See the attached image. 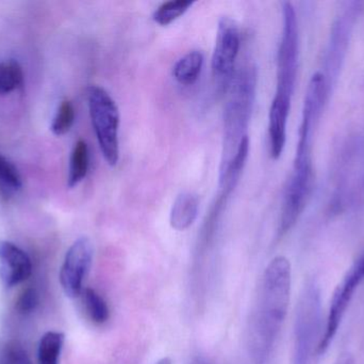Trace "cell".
<instances>
[{"label":"cell","instance_id":"1","mask_svg":"<svg viewBox=\"0 0 364 364\" xmlns=\"http://www.w3.org/2000/svg\"><path fill=\"white\" fill-rule=\"evenodd\" d=\"M292 269L286 256H276L263 275L258 309L252 321V348L256 364H263L277 339L290 303Z\"/></svg>","mask_w":364,"mask_h":364},{"label":"cell","instance_id":"2","mask_svg":"<svg viewBox=\"0 0 364 364\" xmlns=\"http://www.w3.org/2000/svg\"><path fill=\"white\" fill-rule=\"evenodd\" d=\"M327 90L328 88L324 75L322 73H316L310 80L306 93L293 172L284 190L286 196L296 202H306L309 200L314 188L312 141L316 124L326 102Z\"/></svg>","mask_w":364,"mask_h":364},{"label":"cell","instance_id":"3","mask_svg":"<svg viewBox=\"0 0 364 364\" xmlns=\"http://www.w3.org/2000/svg\"><path fill=\"white\" fill-rule=\"evenodd\" d=\"M257 73L254 66H244L235 75L225 106L224 141L220 177L237 154L240 143L248 137L247 130L256 96Z\"/></svg>","mask_w":364,"mask_h":364},{"label":"cell","instance_id":"4","mask_svg":"<svg viewBox=\"0 0 364 364\" xmlns=\"http://www.w3.org/2000/svg\"><path fill=\"white\" fill-rule=\"evenodd\" d=\"M322 328V301L318 284L307 282L296 308L292 364H310L316 354Z\"/></svg>","mask_w":364,"mask_h":364},{"label":"cell","instance_id":"5","mask_svg":"<svg viewBox=\"0 0 364 364\" xmlns=\"http://www.w3.org/2000/svg\"><path fill=\"white\" fill-rule=\"evenodd\" d=\"M282 40L277 53V85L273 102L291 108L299 71V24L296 12L291 2L282 4Z\"/></svg>","mask_w":364,"mask_h":364},{"label":"cell","instance_id":"6","mask_svg":"<svg viewBox=\"0 0 364 364\" xmlns=\"http://www.w3.org/2000/svg\"><path fill=\"white\" fill-rule=\"evenodd\" d=\"M92 125L107 164L115 167L119 160V110L117 103L100 85L87 89Z\"/></svg>","mask_w":364,"mask_h":364},{"label":"cell","instance_id":"7","mask_svg":"<svg viewBox=\"0 0 364 364\" xmlns=\"http://www.w3.org/2000/svg\"><path fill=\"white\" fill-rule=\"evenodd\" d=\"M241 46L239 26L228 16L218 21L215 46L212 55V74L220 92H226L235 78V61Z\"/></svg>","mask_w":364,"mask_h":364},{"label":"cell","instance_id":"8","mask_svg":"<svg viewBox=\"0 0 364 364\" xmlns=\"http://www.w3.org/2000/svg\"><path fill=\"white\" fill-rule=\"evenodd\" d=\"M364 280V252L359 256L358 260L352 265L348 273L341 280L335 292L329 307L328 316H327L325 331L321 337L316 354L322 355L326 352L327 348L333 342V338L337 335L338 329L343 320L344 314L354 297L355 292Z\"/></svg>","mask_w":364,"mask_h":364},{"label":"cell","instance_id":"9","mask_svg":"<svg viewBox=\"0 0 364 364\" xmlns=\"http://www.w3.org/2000/svg\"><path fill=\"white\" fill-rule=\"evenodd\" d=\"M93 256V244L87 237H80L70 246L60 271V284L66 296L70 298L80 296Z\"/></svg>","mask_w":364,"mask_h":364},{"label":"cell","instance_id":"10","mask_svg":"<svg viewBox=\"0 0 364 364\" xmlns=\"http://www.w3.org/2000/svg\"><path fill=\"white\" fill-rule=\"evenodd\" d=\"M32 274L30 256L8 241H0V279L6 288L26 281Z\"/></svg>","mask_w":364,"mask_h":364},{"label":"cell","instance_id":"11","mask_svg":"<svg viewBox=\"0 0 364 364\" xmlns=\"http://www.w3.org/2000/svg\"><path fill=\"white\" fill-rule=\"evenodd\" d=\"M199 211V199L197 194L190 192L178 194L171 209L170 222L173 229L184 231L190 228Z\"/></svg>","mask_w":364,"mask_h":364},{"label":"cell","instance_id":"12","mask_svg":"<svg viewBox=\"0 0 364 364\" xmlns=\"http://www.w3.org/2000/svg\"><path fill=\"white\" fill-rule=\"evenodd\" d=\"M203 61L205 59L201 51H188L175 63L173 76L181 85H193L200 76Z\"/></svg>","mask_w":364,"mask_h":364},{"label":"cell","instance_id":"13","mask_svg":"<svg viewBox=\"0 0 364 364\" xmlns=\"http://www.w3.org/2000/svg\"><path fill=\"white\" fill-rule=\"evenodd\" d=\"M90 166L89 147L85 140H78L73 149L68 170V185L76 187L87 177Z\"/></svg>","mask_w":364,"mask_h":364},{"label":"cell","instance_id":"14","mask_svg":"<svg viewBox=\"0 0 364 364\" xmlns=\"http://www.w3.org/2000/svg\"><path fill=\"white\" fill-rule=\"evenodd\" d=\"M350 13H346L343 17L340 19L337 25L335 26V29H333L328 58L331 68L333 66L337 70L339 62L341 61L343 53H346L348 36L350 34V27H352V21H350Z\"/></svg>","mask_w":364,"mask_h":364},{"label":"cell","instance_id":"15","mask_svg":"<svg viewBox=\"0 0 364 364\" xmlns=\"http://www.w3.org/2000/svg\"><path fill=\"white\" fill-rule=\"evenodd\" d=\"M65 336L59 331H48L38 344V364H59Z\"/></svg>","mask_w":364,"mask_h":364},{"label":"cell","instance_id":"16","mask_svg":"<svg viewBox=\"0 0 364 364\" xmlns=\"http://www.w3.org/2000/svg\"><path fill=\"white\" fill-rule=\"evenodd\" d=\"M85 312L92 322L95 324H105L109 320L110 311L106 301L93 288H83L81 293Z\"/></svg>","mask_w":364,"mask_h":364},{"label":"cell","instance_id":"17","mask_svg":"<svg viewBox=\"0 0 364 364\" xmlns=\"http://www.w3.org/2000/svg\"><path fill=\"white\" fill-rule=\"evenodd\" d=\"M194 1L191 0H168L158 6L154 12L153 19L160 26H168L182 16Z\"/></svg>","mask_w":364,"mask_h":364},{"label":"cell","instance_id":"18","mask_svg":"<svg viewBox=\"0 0 364 364\" xmlns=\"http://www.w3.org/2000/svg\"><path fill=\"white\" fill-rule=\"evenodd\" d=\"M23 83V70L18 62L9 60L0 62V95L11 93Z\"/></svg>","mask_w":364,"mask_h":364},{"label":"cell","instance_id":"19","mask_svg":"<svg viewBox=\"0 0 364 364\" xmlns=\"http://www.w3.org/2000/svg\"><path fill=\"white\" fill-rule=\"evenodd\" d=\"M75 109L70 100H63L51 123V132L57 136L68 134L74 125Z\"/></svg>","mask_w":364,"mask_h":364},{"label":"cell","instance_id":"20","mask_svg":"<svg viewBox=\"0 0 364 364\" xmlns=\"http://www.w3.org/2000/svg\"><path fill=\"white\" fill-rule=\"evenodd\" d=\"M0 183L9 189L16 190L21 188V179L14 165L0 155Z\"/></svg>","mask_w":364,"mask_h":364},{"label":"cell","instance_id":"21","mask_svg":"<svg viewBox=\"0 0 364 364\" xmlns=\"http://www.w3.org/2000/svg\"><path fill=\"white\" fill-rule=\"evenodd\" d=\"M1 364H32L27 352L18 342L6 344L2 353Z\"/></svg>","mask_w":364,"mask_h":364},{"label":"cell","instance_id":"22","mask_svg":"<svg viewBox=\"0 0 364 364\" xmlns=\"http://www.w3.org/2000/svg\"><path fill=\"white\" fill-rule=\"evenodd\" d=\"M38 305V294L36 288H27L19 294L15 309L21 316H27L32 313Z\"/></svg>","mask_w":364,"mask_h":364},{"label":"cell","instance_id":"23","mask_svg":"<svg viewBox=\"0 0 364 364\" xmlns=\"http://www.w3.org/2000/svg\"><path fill=\"white\" fill-rule=\"evenodd\" d=\"M335 364H355L354 357L348 353H343L338 357Z\"/></svg>","mask_w":364,"mask_h":364},{"label":"cell","instance_id":"24","mask_svg":"<svg viewBox=\"0 0 364 364\" xmlns=\"http://www.w3.org/2000/svg\"><path fill=\"white\" fill-rule=\"evenodd\" d=\"M191 364H210L208 363L207 360H205L203 357H196V358L193 359L192 363Z\"/></svg>","mask_w":364,"mask_h":364},{"label":"cell","instance_id":"25","mask_svg":"<svg viewBox=\"0 0 364 364\" xmlns=\"http://www.w3.org/2000/svg\"><path fill=\"white\" fill-rule=\"evenodd\" d=\"M156 364H172V360L168 358V357H166V358H162L161 360L158 361Z\"/></svg>","mask_w":364,"mask_h":364}]
</instances>
